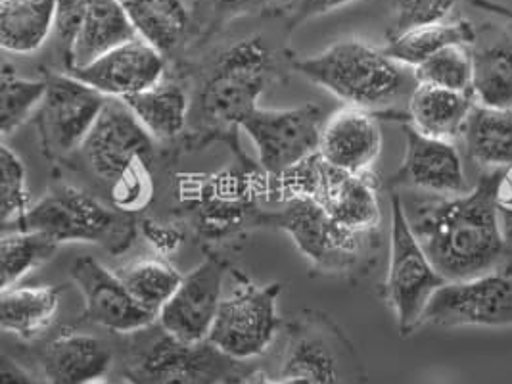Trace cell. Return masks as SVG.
<instances>
[{"instance_id": "6da1fadb", "label": "cell", "mask_w": 512, "mask_h": 384, "mask_svg": "<svg viewBox=\"0 0 512 384\" xmlns=\"http://www.w3.org/2000/svg\"><path fill=\"white\" fill-rule=\"evenodd\" d=\"M499 171H484L472 191L457 196L403 198L409 225L445 281H465L507 264L495 208Z\"/></svg>"}, {"instance_id": "83f0119b", "label": "cell", "mask_w": 512, "mask_h": 384, "mask_svg": "<svg viewBox=\"0 0 512 384\" xmlns=\"http://www.w3.org/2000/svg\"><path fill=\"white\" fill-rule=\"evenodd\" d=\"M466 154L488 171L512 166V112L474 104L465 131Z\"/></svg>"}, {"instance_id": "4dcf8cb0", "label": "cell", "mask_w": 512, "mask_h": 384, "mask_svg": "<svg viewBox=\"0 0 512 384\" xmlns=\"http://www.w3.org/2000/svg\"><path fill=\"white\" fill-rule=\"evenodd\" d=\"M60 244L35 231H4L0 239V281L16 287L27 273L54 258Z\"/></svg>"}, {"instance_id": "d6986e66", "label": "cell", "mask_w": 512, "mask_h": 384, "mask_svg": "<svg viewBox=\"0 0 512 384\" xmlns=\"http://www.w3.org/2000/svg\"><path fill=\"white\" fill-rule=\"evenodd\" d=\"M380 150L382 131L373 112L346 104L326 118L319 144L326 164L350 173H371Z\"/></svg>"}, {"instance_id": "60d3db41", "label": "cell", "mask_w": 512, "mask_h": 384, "mask_svg": "<svg viewBox=\"0 0 512 384\" xmlns=\"http://www.w3.org/2000/svg\"><path fill=\"white\" fill-rule=\"evenodd\" d=\"M140 231H142L144 239L148 240L162 254L175 252L185 242L183 231H179L173 225H163L160 221H142Z\"/></svg>"}, {"instance_id": "1f68e13d", "label": "cell", "mask_w": 512, "mask_h": 384, "mask_svg": "<svg viewBox=\"0 0 512 384\" xmlns=\"http://www.w3.org/2000/svg\"><path fill=\"white\" fill-rule=\"evenodd\" d=\"M119 277L140 306L158 317L185 275L163 260H139L123 267Z\"/></svg>"}, {"instance_id": "8d00e7d4", "label": "cell", "mask_w": 512, "mask_h": 384, "mask_svg": "<svg viewBox=\"0 0 512 384\" xmlns=\"http://www.w3.org/2000/svg\"><path fill=\"white\" fill-rule=\"evenodd\" d=\"M110 198L121 214L129 216L144 210L152 198L150 164H142L117 179L114 185H110Z\"/></svg>"}, {"instance_id": "484cf974", "label": "cell", "mask_w": 512, "mask_h": 384, "mask_svg": "<svg viewBox=\"0 0 512 384\" xmlns=\"http://www.w3.org/2000/svg\"><path fill=\"white\" fill-rule=\"evenodd\" d=\"M478 31L465 18L419 25L390 37L384 52L399 64L415 70L428 58L449 47H474Z\"/></svg>"}, {"instance_id": "603a6c76", "label": "cell", "mask_w": 512, "mask_h": 384, "mask_svg": "<svg viewBox=\"0 0 512 384\" xmlns=\"http://www.w3.org/2000/svg\"><path fill=\"white\" fill-rule=\"evenodd\" d=\"M140 39L163 56L181 52L192 39V6L187 0H119Z\"/></svg>"}, {"instance_id": "ffe728a7", "label": "cell", "mask_w": 512, "mask_h": 384, "mask_svg": "<svg viewBox=\"0 0 512 384\" xmlns=\"http://www.w3.org/2000/svg\"><path fill=\"white\" fill-rule=\"evenodd\" d=\"M41 375L47 384H102L114 367V352L89 333H62L39 354Z\"/></svg>"}, {"instance_id": "5bb4252c", "label": "cell", "mask_w": 512, "mask_h": 384, "mask_svg": "<svg viewBox=\"0 0 512 384\" xmlns=\"http://www.w3.org/2000/svg\"><path fill=\"white\" fill-rule=\"evenodd\" d=\"M154 143L129 106L110 98L79 150L94 175L114 185L131 169L150 164Z\"/></svg>"}, {"instance_id": "5b68a950", "label": "cell", "mask_w": 512, "mask_h": 384, "mask_svg": "<svg viewBox=\"0 0 512 384\" xmlns=\"http://www.w3.org/2000/svg\"><path fill=\"white\" fill-rule=\"evenodd\" d=\"M8 231L43 233L58 244L91 242L114 254L125 250L135 239L131 217L104 206L89 192L64 183L50 189Z\"/></svg>"}, {"instance_id": "9a60e30c", "label": "cell", "mask_w": 512, "mask_h": 384, "mask_svg": "<svg viewBox=\"0 0 512 384\" xmlns=\"http://www.w3.org/2000/svg\"><path fill=\"white\" fill-rule=\"evenodd\" d=\"M227 271V264L213 254L187 273L158 315L163 331L188 344L208 342L223 300Z\"/></svg>"}, {"instance_id": "ee69618b", "label": "cell", "mask_w": 512, "mask_h": 384, "mask_svg": "<svg viewBox=\"0 0 512 384\" xmlns=\"http://www.w3.org/2000/svg\"><path fill=\"white\" fill-rule=\"evenodd\" d=\"M246 384H307L298 377H288V375H279V377H269L265 373H252L248 375Z\"/></svg>"}, {"instance_id": "e0dca14e", "label": "cell", "mask_w": 512, "mask_h": 384, "mask_svg": "<svg viewBox=\"0 0 512 384\" xmlns=\"http://www.w3.org/2000/svg\"><path fill=\"white\" fill-rule=\"evenodd\" d=\"M405 156L386 187L415 189L436 196H457L468 192L463 158L453 141L426 137L405 127Z\"/></svg>"}, {"instance_id": "52a82bcc", "label": "cell", "mask_w": 512, "mask_h": 384, "mask_svg": "<svg viewBox=\"0 0 512 384\" xmlns=\"http://www.w3.org/2000/svg\"><path fill=\"white\" fill-rule=\"evenodd\" d=\"M254 223L284 231L303 256L326 273H351L373 246L374 235L342 227L311 198H288L277 212L257 214Z\"/></svg>"}, {"instance_id": "7402d4cb", "label": "cell", "mask_w": 512, "mask_h": 384, "mask_svg": "<svg viewBox=\"0 0 512 384\" xmlns=\"http://www.w3.org/2000/svg\"><path fill=\"white\" fill-rule=\"evenodd\" d=\"M135 39H139V33L119 0H91L71 48L66 72L85 68L100 56Z\"/></svg>"}, {"instance_id": "44dd1931", "label": "cell", "mask_w": 512, "mask_h": 384, "mask_svg": "<svg viewBox=\"0 0 512 384\" xmlns=\"http://www.w3.org/2000/svg\"><path fill=\"white\" fill-rule=\"evenodd\" d=\"M123 102L156 143H173L188 129L192 96L179 79L163 77L160 83L123 98Z\"/></svg>"}, {"instance_id": "f546056e", "label": "cell", "mask_w": 512, "mask_h": 384, "mask_svg": "<svg viewBox=\"0 0 512 384\" xmlns=\"http://www.w3.org/2000/svg\"><path fill=\"white\" fill-rule=\"evenodd\" d=\"M286 0H192V39L188 47H204L234 20L254 14H277Z\"/></svg>"}, {"instance_id": "f1b7e54d", "label": "cell", "mask_w": 512, "mask_h": 384, "mask_svg": "<svg viewBox=\"0 0 512 384\" xmlns=\"http://www.w3.org/2000/svg\"><path fill=\"white\" fill-rule=\"evenodd\" d=\"M472 96L476 104L512 112V41L497 39L472 48Z\"/></svg>"}, {"instance_id": "8fae6325", "label": "cell", "mask_w": 512, "mask_h": 384, "mask_svg": "<svg viewBox=\"0 0 512 384\" xmlns=\"http://www.w3.org/2000/svg\"><path fill=\"white\" fill-rule=\"evenodd\" d=\"M323 125V110L317 104L282 110L259 106L242 131L256 146L261 171L279 181L319 152Z\"/></svg>"}, {"instance_id": "9c48e42d", "label": "cell", "mask_w": 512, "mask_h": 384, "mask_svg": "<svg viewBox=\"0 0 512 384\" xmlns=\"http://www.w3.org/2000/svg\"><path fill=\"white\" fill-rule=\"evenodd\" d=\"M390 264L386 300L396 315L399 335L417 333L432 296L447 283L415 237L403 208L401 194H390Z\"/></svg>"}, {"instance_id": "cb8c5ba5", "label": "cell", "mask_w": 512, "mask_h": 384, "mask_svg": "<svg viewBox=\"0 0 512 384\" xmlns=\"http://www.w3.org/2000/svg\"><path fill=\"white\" fill-rule=\"evenodd\" d=\"M474 104L476 100L472 93L419 83L409 98L407 118L411 127L426 137L455 141L457 137H463Z\"/></svg>"}, {"instance_id": "4fadbf2b", "label": "cell", "mask_w": 512, "mask_h": 384, "mask_svg": "<svg viewBox=\"0 0 512 384\" xmlns=\"http://www.w3.org/2000/svg\"><path fill=\"white\" fill-rule=\"evenodd\" d=\"M45 77L48 89L37 112L39 133L48 156L64 158L85 143L110 98L71 73Z\"/></svg>"}, {"instance_id": "30bf717a", "label": "cell", "mask_w": 512, "mask_h": 384, "mask_svg": "<svg viewBox=\"0 0 512 384\" xmlns=\"http://www.w3.org/2000/svg\"><path fill=\"white\" fill-rule=\"evenodd\" d=\"M279 375L307 384H365L350 340L325 313H303L290 329Z\"/></svg>"}, {"instance_id": "d6a6232c", "label": "cell", "mask_w": 512, "mask_h": 384, "mask_svg": "<svg viewBox=\"0 0 512 384\" xmlns=\"http://www.w3.org/2000/svg\"><path fill=\"white\" fill-rule=\"evenodd\" d=\"M0 133L6 137L22 127L33 112H39L47 96V77L27 79L2 64L0 75Z\"/></svg>"}, {"instance_id": "d4e9b609", "label": "cell", "mask_w": 512, "mask_h": 384, "mask_svg": "<svg viewBox=\"0 0 512 384\" xmlns=\"http://www.w3.org/2000/svg\"><path fill=\"white\" fill-rule=\"evenodd\" d=\"M58 0H2L0 47L27 56L39 52L54 35Z\"/></svg>"}, {"instance_id": "e575fe53", "label": "cell", "mask_w": 512, "mask_h": 384, "mask_svg": "<svg viewBox=\"0 0 512 384\" xmlns=\"http://www.w3.org/2000/svg\"><path fill=\"white\" fill-rule=\"evenodd\" d=\"M0 191H2V231L12 229L33 206L29 200L27 171L22 158L0 144Z\"/></svg>"}, {"instance_id": "8992f818", "label": "cell", "mask_w": 512, "mask_h": 384, "mask_svg": "<svg viewBox=\"0 0 512 384\" xmlns=\"http://www.w3.org/2000/svg\"><path fill=\"white\" fill-rule=\"evenodd\" d=\"M282 200L311 198L342 227L376 235L382 221L378 181L371 173H350L326 164L319 152L277 181Z\"/></svg>"}, {"instance_id": "7c38bea8", "label": "cell", "mask_w": 512, "mask_h": 384, "mask_svg": "<svg viewBox=\"0 0 512 384\" xmlns=\"http://www.w3.org/2000/svg\"><path fill=\"white\" fill-rule=\"evenodd\" d=\"M512 327V273L497 269L447 281L430 300L420 327Z\"/></svg>"}, {"instance_id": "277c9868", "label": "cell", "mask_w": 512, "mask_h": 384, "mask_svg": "<svg viewBox=\"0 0 512 384\" xmlns=\"http://www.w3.org/2000/svg\"><path fill=\"white\" fill-rule=\"evenodd\" d=\"M242 361L219 352L210 342L188 344L152 327L129 335L123 379L127 384H221L244 377Z\"/></svg>"}, {"instance_id": "7bdbcfd3", "label": "cell", "mask_w": 512, "mask_h": 384, "mask_svg": "<svg viewBox=\"0 0 512 384\" xmlns=\"http://www.w3.org/2000/svg\"><path fill=\"white\" fill-rule=\"evenodd\" d=\"M461 2H466V4H470V6H474V8L482 10V12L493 14V16L503 18V20H507V22L512 24V8L501 4V2H495V0H461Z\"/></svg>"}, {"instance_id": "2e32d148", "label": "cell", "mask_w": 512, "mask_h": 384, "mask_svg": "<svg viewBox=\"0 0 512 384\" xmlns=\"http://www.w3.org/2000/svg\"><path fill=\"white\" fill-rule=\"evenodd\" d=\"M71 281L85 300V319L116 333L135 335L152 327L158 317L146 312L133 298L119 273L110 271L94 258H79L70 269Z\"/></svg>"}, {"instance_id": "ba28073f", "label": "cell", "mask_w": 512, "mask_h": 384, "mask_svg": "<svg viewBox=\"0 0 512 384\" xmlns=\"http://www.w3.org/2000/svg\"><path fill=\"white\" fill-rule=\"evenodd\" d=\"M233 288L223 294L208 342L236 361L256 360L275 342L280 329V283L257 285L231 271Z\"/></svg>"}, {"instance_id": "ab89813d", "label": "cell", "mask_w": 512, "mask_h": 384, "mask_svg": "<svg viewBox=\"0 0 512 384\" xmlns=\"http://www.w3.org/2000/svg\"><path fill=\"white\" fill-rule=\"evenodd\" d=\"M351 2H357V0H286L280 18L284 20L286 31H292L307 20L328 14L336 8L348 6Z\"/></svg>"}, {"instance_id": "ac0fdd59", "label": "cell", "mask_w": 512, "mask_h": 384, "mask_svg": "<svg viewBox=\"0 0 512 384\" xmlns=\"http://www.w3.org/2000/svg\"><path fill=\"white\" fill-rule=\"evenodd\" d=\"M66 73L108 98L123 100L139 95L167 77V56L139 37L100 56L85 68Z\"/></svg>"}, {"instance_id": "836d02e7", "label": "cell", "mask_w": 512, "mask_h": 384, "mask_svg": "<svg viewBox=\"0 0 512 384\" xmlns=\"http://www.w3.org/2000/svg\"><path fill=\"white\" fill-rule=\"evenodd\" d=\"M417 83L442 87L459 93H472V50L470 47H449L422 62L415 70Z\"/></svg>"}, {"instance_id": "4316f807", "label": "cell", "mask_w": 512, "mask_h": 384, "mask_svg": "<svg viewBox=\"0 0 512 384\" xmlns=\"http://www.w3.org/2000/svg\"><path fill=\"white\" fill-rule=\"evenodd\" d=\"M60 287H10L0 294V325L8 335L33 340L47 331L60 308Z\"/></svg>"}, {"instance_id": "d590c367", "label": "cell", "mask_w": 512, "mask_h": 384, "mask_svg": "<svg viewBox=\"0 0 512 384\" xmlns=\"http://www.w3.org/2000/svg\"><path fill=\"white\" fill-rule=\"evenodd\" d=\"M459 0H396L394 2V24L390 37L419 27V25L443 22Z\"/></svg>"}, {"instance_id": "f35d334b", "label": "cell", "mask_w": 512, "mask_h": 384, "mask_svg": "<svg viewBox=\"0 0 512 384\" xmlns=\"http://www.w3.org/2000/svg\"><path fill=\"white\" fill-rule=\"evenodd\" d=\"M495 208H497L501 233L509 254L503 269L512 273V166L499 169L497 183H495Z\"/></svg>"}, {"instance_id": "b9f144b4", "label": "cell", "mask_w": 512, "mask_h": 384, "mask_svg": "<svg viewBox=\"0 0 512 384\" xmlns=\"http://www.w3.org/2000/svg\"><path fill=\"white\" fill-rule=\"evenodd\" d=\"M0 384H47L37 377H33L22 365L10 358H2L0 363Z\"/></svg>"}, {"instance_id": "7a4b0ae2", "label": "cell", "mask_w": 512, "mask_h": 384, "mask_svg": "<svg viewBox=\"0 0 512 384\" xmlns=\"http://www.w3.org/2000/svg\"><path fill=\"white\" fill-rule=\"evenodd\" d=\"M279 60L271 43L254 35L223 50L198 91L192 96L188 120V144L204 148L211 143L229 144L242 164L244 156L238 133L257 108V100L279 77Z\"/></svg>"}, {"instance_id": "74e56055", "label": "cell", "mask_w": 512, "mask_h": 384, "mask_svg": "<svg viewBox=\"0 0 512 384\" xmlns=\"http://www.w3.org/2000/svg\"><path fill=\"white\" fill-rule=\"evenodd\" d=\"M89 2L91 0H58L56 27H54L52 43H54V50L62 62L64 72L70 66L71 48L75 43L81 22L85 18V12L89 8Z\"/></svg>"}, {"instance_id": "3957f363", "label": "cell", "mask_w": 512, "mask_h": 384, "mask_svg": "<svg viewBox=\"0 0 512 384\" xmlns=\"http://www.w3.org/2000/svg\"><path fill=\"white\" fill-rule=\"evenodd\" d=\"M290 68L307 81L323 87L348 106L369 112L388 110L417 89L415 72L390 58L384 48L363 41H340L323 52L292 60Z\"/></svg>"}]
</instances>
